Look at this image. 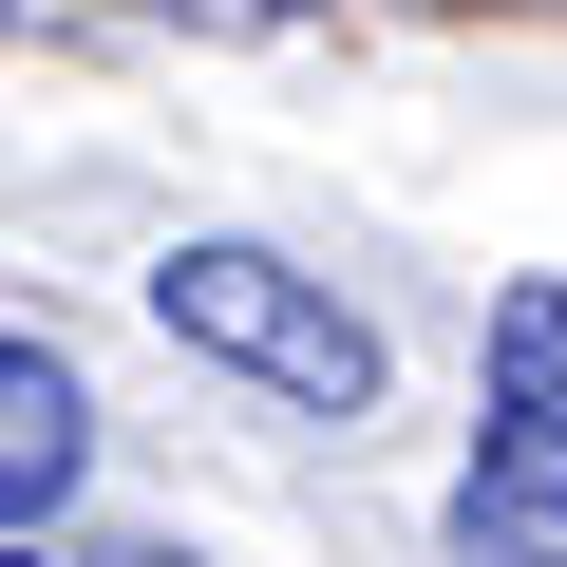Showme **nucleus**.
Wrapping results in <instances>:
<instances>
[{
	"instance_id": "1",
	"label": "nucleus",
	"mask_w": 567,
	"mask_h": 567,
	"mask_svg": "<svg viewBox=\"0 0 567 567\" xmlns=\"http://www.w3.org/2000/svg\"><path fill=\"white\" fill-rule=\"evenodd\" d=\"M152 322L189 341V360H227V379H265L284 416H379V379H398V341L341 303L322 265H284V246H246V227H189L171 265H152Z\"/></svg>"
},
{
	"instance_id": "2",
	"label": "nucleus",
	"mask_w": 567,
	"mask_h": 567,
	"mask_svg": "<svg viewBox=\"0 0 567 567\" xmlns=\"http://www.w3.org/2000/svg\"><path fill=\"white\" fill-rule=\"evenodd\" d=\"M473 511L567 548V284H511L492 360H473Z\"/></svg>"
},
{
	"instance_id": "3",
	"label": "nucleus",
	"mask_w": 567,
	"mask_h": 567,
	"mask_svg": "<svg viewBox=\"0 0 567 567\" xmlns=\"http://www.w3.org/2000/svg\"><path fill=\"white\" fill-rule=\"evenodd\" d=\"M95 473V379L58 341H0V529H58Z\"/></svg>"
},
{
	"instance_id": "4",
	"label": "nucleus",
	"mask_w": 567,
	"mask_h": 567,
	"mask_svg": "<svg viewBox=\"0 0 567 567\" xmlns=\"http://www.w3.org/2000/svg\"><path fill=\"white\" fill-rule=\"evenodd\" d=\"M76 567H208V548H171V529H114V548H76Z\"/></svg>"
},
{
	"instance_id": "5",
	"label": "nucleus",
	"mask_w": 567,
	"mask_h": 567,
	"mask_svg": "<svg viewBox=\"0 0 567 567\" xmlns=\"http://www.w3.org/2000/svg\"><path fill=\"white\" fill-rule=\"evenodd\" d=\"M152 20H284V0H152Z\"/></svg>"
},
{
	"instance_id": "6",
	"label": "nucleus",
	"mask_w": 567,
	"mask_h": 567,
	"mask_svg": "<svg viewBox=\"0 0 567 567\" xmlns=\"http://www.w3.org/2000/svg\"><path fill=\"white\" fill-rule=\"evenodd\" d=\"M0 567H39V529H0ZM58 567H76V548H58Z\"/></svg>"
}]
</instances>
